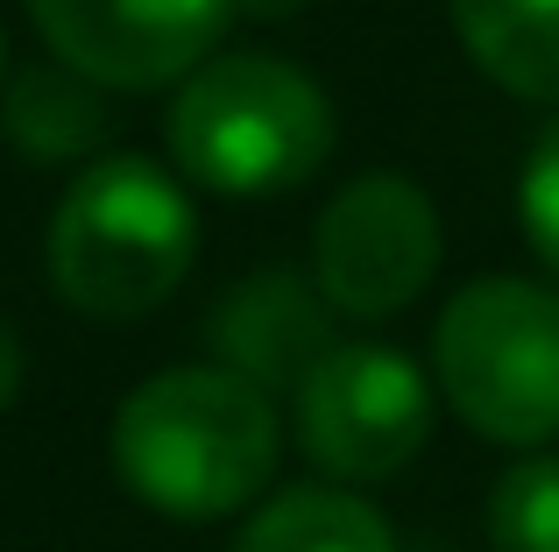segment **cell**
<instances>
[{
    "mask_svg": "<svg viewBox=\"0 0 559 552\" xmlns=\"http://www.w3.org/2000/svg\"><path fill=\"white\" fill-rule=\"evenodd\" d=\"M234 552H396V531L355 489H284L241 525Z\"/></svg>",
    "mask_w": 559,
    "mask_h": 552,
    "instance_id": "11",
    "label": "cell"
},
{
    "mask_svg": "<svg viewBox=\"0 0 559 552\" xmlns=\"http://www.w3.org/2000/svg\"><path fill=\"white\" fill-rule=\"evenodd\" d=\"M305 8V0H234V14H270V22H276V14H298Z\"/></svg>",
    "mask_w": 559,
    "mask_h": 552,
    "instance_id": "15",
    "label": "cell"
},
{
    "mask_svg": "<svg viewBox=\"0 0 559 552\" xmlns=\"http://www.w3.org/2000/svg\"><path fill=\"white\" fill-rule=\"evenodd\" d=\"M57 64L107 93L185 85L219 50L234 0H22Z\"/></svg>",
    "mask_w": 559,
    "mask_h": 552,
    "instance_id": "7",
    "label": "cell"
},
{
    "mask_svg": "<svg viewBox=\"0 0 559 552\" xmlns=\"http://www.w3.org/2000/svg\"><path fill=\"white\" fill-rule=\"evenodd\" d=\"M432 375L467 432L496 446L559 440V290L538 276H475L447 298Z\"/></svg>",
    "mask_w": 559,
    "mask_h": 552,
    "instance_id": "4",
    "label": "cell"
},
{
    "mask_svg": "<svg viewBox=\"0 0 559 552\" xmlns=\"http://www.w3.org/2000/svg\"><path fill=\"white\" fill-rule=\"evenodd\" d=\"M326 312L333 304L319 298L312 276L270 263L255 276L227 290L205 319V347H213L219 369L248 375L255 389H298L312 375V361L326 355Z\"/></svg>",
    "mask_w": 559,
    "mask_h": 552,
    "instance_id": "8",
    "label": "cell"
},
{
    "mask_svg": "<svg viewBox=\"0 0 559 552\" xmlns=\"http://www.w3.org/2000/svg\"><path fill=\"white\" fill-rule=\"evenodd\" d=\"M170 164L191 184L227 199H270L298 192L326 170L333 142V99L312 71L270 50H213L178 85L164 113Z\"/></svg>",
    "mask_w": 559,
    "mask_h": 552,
    "instance_id": "2",
    "label": "cell"
},
{
    "mask_svg": "<svg viewBox=\"0 0 559 552\" xmlns=\"http://www.w3.org/2000/svg\"><path fill=\"white\" fill-rule=\"evenodd\" d=\"M0 93H8V28H0Z\"/></svg>",
    "mask_w": 559,
    "mask_h": 552,
    "instance_id": "16",
    "label": "cell"
},
{
    "mask_svg": "<svg viewBox=\"0 0 559 552\" xmlns=\"http://www.w3.org/2000/svg\"><path fill=\"white\" fill-rule=\"evenodd\" d=\"M432 440V383L382 340H333L298 383V446L333 482H382Z\"/></svg>",
    "mask_w": 559,
    "mask_h": 552,
    "instance_id": "5",
    "label": "cell"
},
{
    "mask_svg": "<svg viewBox=\"0 0 559 552\" xmlns=\"http://www.w3.org/2000/svg\"><path fill=\"white\" fill-rule=\"evenodd\" d=\"M518 213H524V235H532L538 263L559 276V113L552 128L532 142V164H524V184H518Z\"/></svg>",
    "mask_w": 559,
    "mask_h": 552,
    "instance_id": "13",
    "label": "cell"
},
{
    "mask_svg": "<svg viewBox=\"0 0 559 552\" xmlns=\"http://www.w3.org/2000/svg\"><path fill=\"white\" fill-rule=\"evenodd\" d=\"M489 552H559V454H518L489 489Z\"/></svg>",
    "mask_w": 559,
    "mask_h": 552,
    "instance_id": "12",
    "label": "cell"
},
{
    "mask_svg": "<svg viewBox=\"0 0 559 552\" xmlns=\"http://www.w3.org/2000/svg\"><path fill=\"white\" fill-rule=\"evenodd\" d=\"M199 255V213L164 164L121 149L93 156L50 213V290L85 319H142L185 284Z\"/></svg>",
    "mask_w": 559,
    "mask_h": 552,
    "instance_id": "3",
    "label": "cell"
},
{
    "mask_svg": "<svg viewBox=\"0 0 559 552\" xmlns=\"http://www.w3.org/2000/svg\"><path fill=\"white\" fill-rule=\"evenodd\" d=\"M439 206L396 170L341 184L312 227V284L347 319H390L439 276Z\"/></svg>",
    "mask_w": 559,
    "mask_h": 552,
    "instance_id": "6",
    "label": "cell"
},
{
    "mask_svg": "<svg viewBox=\"0 0 559 552\" xmlns=\"http://www.w3.org/2000/svg\"><path fill=\"white\" fill-rule=\"evenodd\" d=\"M447 14L481 79L559 107V0H447Z\"/></svg>",
    "mask_w": 559,
    "mask_h": 552,
    "instance_id": "10",
    "label": "cell"
},
{
    "mask_svg": "<svg viewBox=\"0 0 559 552\" xmlns=\"http://www.w3.org/2000/svg\"><path fill=\"white\" fill-rule=\"evenodd\" d=\"M22 375H28V355H22V333H14V319L0 312V411H8V404L22 397Z\"/></svg>",
    "mask_w": 559,
    "mask_h": 552,
    "instance_id": "14",
    "label": "cell"
},
{
    "mask_svg": "<svg viewBox=\"0 0 559 552\" xmlns=\"http://www.w3.org/2000/svg\"><path fill=\"white\" fill-rule=\"evenodd\" d=\"M107 85H93L71 64H28L0 93V135L28 164H93L107 149Z\"/></svg>",
    "mask_w": 559,
    "mask_h": 552,
    "instance_id": "9",
    "label": "cell"
},
{
    "mask_svg": "<svg viewBox=\"0 0 559 552\" xmlns=\"http://www.w3.org/2000/svg\"><path fill=\"white\" fill-rule=\"evenodd\" d=\"M107 446L135 503L178 525H213L270 489L284 425H276L270 389H255L219 361H191V369H164L128 389Z\"/></svg>",
    "mask_w": 559,
    "mask_h": 552,
    "instance_id": "1",
    "label": "cell"
}]
</instances>
